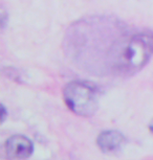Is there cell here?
I'll return each instance as SVG.
<instances>
[{
    "instance_id": "6da1fadb",
    "label": "cell",
    "mask_w": 153,
    "mask_h": 160,
    "mask_svg": "<svg viewBox=\"0 0 153 160\" xmlns=\"http://www.w3.org/2000/svg\"><path fill=\"white\" fill-rule=\"evenodd\" d=\"M153 55V35L136 32L130 35L120 62L119 75H131L140 70Z\"/></svg>"
},
{
    "instance_id": "7a4b0ae2",
    "label": "cell",
    "mask_w": 153,
    "mask_h": 160,
    "mask_svg": "<svg viewBox=\"0 0 153 160\" xmlns=\"http://www.w3.org/2000/svg\"><path fill=\"white\" fill-rule=\"evenodd\" d=\"M65 104L74 114L91 116L98 109V91L90 84L74 81L68 83L63 92Z\"/></svg>"
},
{
    "instance_id": "3957f363",
    "label": "cell",
    "mask_w": 153,
    "mask_h": 160,
    "mask_svg": "<svg viewBox=\"0 0 153 160\" xmlns=\"http://www.w3.org/2000/svg\"><path fill=\"white\" fill-rule=\"evenodd\" d=\"M5 151L8 156L13 159H26L33 154L34 146L28 137L13 135L5 142Z\"/></svg>"
},
{
    "instance_id": "277c9868",
    "label": "cell",
    "mask_w": 153,
    "mask_h": 160,
    "mask_svg": "<svg viewBox=\"0 0 153 160\" xmlns=\"http://www.w3.org/2000/svg\"><path fill=\"white\" fill-rule=\"evenodd\" d=\"M98 146L105 153L113 152L121 147L124 142V136L122 133L115 130H108V131L102 132L98 137Z\"/></svg>"
},
{
    "instance_id": "5b68a950",
    "label": "cell",
    "mask_w": 153,
    "mask_h": 160,
    "mask_svg": "<svg viewBox=\"0 0 153 160\" xmlns=\"http://www.w3.org/2000/svg\"><path fill=\"white\" fill-rule=\"evenodd\" d=\"M5 116H7V110H5L4 106H1V122H3L5 120Z\"/></svg>"
},
{
    "instance_id": "8992f818",
    "label": "cell",
    "mask_w": 153,
    "mask_h": 160,
    "mask_svg": "<svg viewBox=\"0 0 153 160\" xmlns=\"http://www.w3.org/2000/svg\"><path fill=\"white\" fill-rule=\"evenodd\" d=\"M150 129H151V130H152V132H153V120H152L151 125H150Z\"/></svg>"
}]
</instances>
